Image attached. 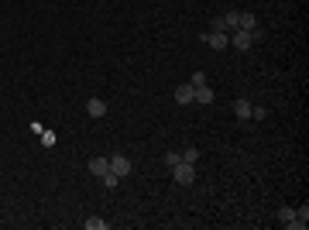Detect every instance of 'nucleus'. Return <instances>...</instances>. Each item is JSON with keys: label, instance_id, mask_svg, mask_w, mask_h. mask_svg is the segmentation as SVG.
<instances>
[{"label": "nucleus", "instance_id": "f257e3e1", "mask_svg": "<svg viewBox=\"0 0 309 230\" xmlns=\"http://www.w3.org/2000/svg\"><path fill=\"white\" fill-rule=\"evenodd\" d=\"M172 175H175V182H179V186H193V182H196V165L179 162V165L172 169Z\"/></svg>", "mask_w": 309, "mask_h": 230}, {"label": "nucleus", "instance_id": "f03ea898", "mask_svg": "<svg viewBox=\"0 0 309 230\" xmlns=\"http://www.w3.org/2000/svg\"><path fill=\"white\" fill-rule=\"evenodd\" d=\"M110 172H114L117 179H127V175H131V158H127V155H114V158H110Z\"/></svg>", "mask_w": 309, "mask_h": 230}, {"label": "nucleus", "instance_id": "7ed1b4c3", "mask_svg": "<svg viewBox=\"0 0 309 230\" xmlns=\"http://www.w3.org/2000/svg\"><path fill=\"white\" fill-rule=\"evenodd\" d=\"M203 41L210 45L213 52H223V48L230 45V38H227V31H210V35H203Z\"/></svg>", "mask_w": 309, "mask_h": 230}, {"label": "nucleus", "instance_id": "20e7f679", "mask_svg": "<svg viewBox=\"0 0 309 230\" xmlns=\"http://www.w3.org/2000/svg\"><path fill=\"white\" fill-rule=\"evenodd\" d=\"M230 45H234V48H237V52H248V48H251V45H254L251 31H244V28H237V31H234V38H230Z\"/></svg>", "mask_w": 309, "mask_h": 230}, {"label": "nucleus", "instance_id": "39448f33", "mask_svg": "<svg viewBox=\"0 0 309 230\" xmlns=\"http://www.w3.org/2000/svg\"><path fill=\"white\" fill-rule=\"evenodd\" d=\"M306 227H309V206L302 203V206L295 210V216L289 220V230H306Z\"/></svg>", "mask_w": 309, "mask_h": 230}, {"label": "nucleus", "instance_id": "423d86ee", "mask_svg": "<svg viewBox=\"0 0 309 230\" xmlns=\"http://www.w3.org/2000/svg\"><path fill=\"white\" fill-rule=\"evenodd\" d=\"M86 114L93 117V120H100V117L107 114V103H103L100 96H93V100H86Z\"/></svg>", "mask_w": 309, "mask_h": 230}, {"label": "nucleus", "instance_id": "0eeeda50", "mask_svg": "<svg viewBox=\"0 0 309 230\" xmlns=\"http://www.w3.org/2000/svg\"><path fill=\"white\" fill-rule=\"evenodd\" d=\"M193 96H196V86L193 83H182V86L175 90V103H193Z\"/></svg>", "mask_w": 309, "mask_h": 230}, {"label": "nucleus", "instance_id": "6e6552de", "mask_svg": "<svg viewBox=\"0 0 309 230\" xmlns=\"http://www.w3.org/2000/svg\"><path fill=\"white\" fill-rule=\"evenodd\" d=\"M90 172L97 175V179H103V175L110 172V158H90Z\"/></svg>", "mask_w": 309, "mask_h": 230}, {"label": "nucleus", "instance_id": "1a4fd4ad", "mask_svg": "<svg viewBox=\"0 0 309 230\" xmlns=\"http://www.w3.org/2000/svg\"><path fill=\"white\" fill-rule=\"evenodd\" d=\"M193 103H203V107H206V103H213V90L206 86V83H203V86H196V96H193Z\"/></svg>", "mask_w": 309, "mask_h": 230}, {"label": "nucleus", "instance_id": "9d476101", "mask_svg": "<svg viewBox=\"0 0 309 230\" xmlns=\"http://www.w3.org/2000/svg\"><path fill=\"white\" fill-rule=\"evenodd\" d=\"M234 114H237V120H251V103H248V100H237V103H234Z\"/></svg>", "mask_w": 309, "mask_h": 230}, {"label": "nucleus", "instance_id": "9b49d317", "mask_svg": "<svg viewBox=\"0 0 309 230\" xmlns=\"http://www.w3.org/2000/svg\"><path fill=\"white\" fill-rule=\"evenodd\" d=\"M237 28H244V31H251V28H258V18H254L251 11H241V24Z\"/></svg>", "mask_w": 309, "mask_h": 230}, {"label": "nucleus", "instance_id": "f8f14e48", "mask_svg": "<svg viewBox=\"0 0 309 230\" xmlns=\"http://www.w3.org/2000/svg\"><path fill=\"white\" fill-rule=\"evenodd\" d=\"M179 162H182V151H169L165 155V169H175Z\"/></svg>", "mask_w": 309, "mask_h": 230}, {"label": "nucleus", "instance_id": "ddd939ff", "mask_svg": "<svg viewBox=\"0 0 309 230\" xmlns=\"http://www.w3.org/2000/svg\"><path fill=\"white\" fill-rule=\"evenodd\" d=\"M292 216H295V210H292V206H282V210H278V223H285V227H289Z\"/></svg>", "mask_w": 309, "mask_h": 230}, {"label": "nucleus", "instance_id": "4468645a", "mask_svg": "<svg viewBox=\"0 0 309 230\" xmlns=\"http://www.w3.org/2000/svg\"><path fill=\"white\" fill-rule=\"evenodd\" d=\"M86 230H107V220H100V216H90V220H86Z\"/></svg>", "mask_w": 309, "mask_h": 230}, {"label": "nucleus", "instance_id": "2eb2a0df", "mask_svg": "<svg viewBox=\"0 0 309 230\" xmlns=\"http://www.w3.org/2000/svg\"><path fill=\"white\" fill-rule=\"evenodd\" d=\"M182 162L196 165V162H199V151H196V148H186V151H182Z\"/></svg>", "mask_w": 309, "mask_h": 230}, {"label": "nucleus", "instance_id": "dca6fc26", "mask_svg": "<svg viewBox=\"0 0 309 230\" xmlns=\"http://www.w3.org/2000/svg\"><path fill=\"white\" fill-rule=\"evenodd\" d=\"M41 144L52 148V144H55V131H41Z\"/></svg>", "mask_w": 309, "mask_h": 230}, {"label": "nucleus", "instance_id": "f3484780", "mask_svg": "<svg viewBox=\"0 0 309 230\" xmlns=\"http://www.w3.org/2000/svg\"><path fill=\"white\" fill-rule=\"evenodd\" d=\"M265 117H268L265 107H251V120H265Z\"/></svg>", "mask_w": 309, "mask_h": 230}, {"label": "nucleus", "instance_id": "a211bd4d", "mask_svg": "<svg viewBox=\"0 0 309 230\" xmlns=\"http://www.w3.org/2000/svg\"><path fill=\"white\" fill-rule=\"evenodd\" d=\"M117 182H120V179H117V175H114V172H107V175H103V186H107V189H114Z\"/></svg>", "mask_w": 309, "mask_h": 230}]
</instances>
